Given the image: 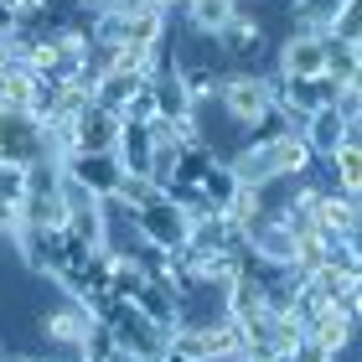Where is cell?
Masks as SVG:
<instances>
[{"label":"cell","instance_id":"obj_1","mask_svg":"<svg viewBox=\"0 0 362 362\" xmlns=\"http://www.w3.org/2000/svg\"><path fill=\"white\" fill-rule=\"evenodd\" d=\"M124 218H129V228H135L140 249H151V254H176L181 243H187V228H192V218H187V212H181L160 187L145 197V202H135Z\"/></svg>","mask_w":362,"mask_h":362},{"label":"cell","instance_id":"obj_2","mask_svg":"<svg viewBox=\"0 0 362 362\" xmlns=\"http://www.w3.org/2000/svg\"><path fill=\"white\" fill-rule=\"evenodd\" d=\"M98 321L109 326V337L119 341V352L140 357V362H156L160 352H166V341H171V332H166V326H156V321L145 316V310H140L135 300H109Z\"/></svg>","mask_w":362,"mask_h":362},{"label":"cell","instance_id":"obj_3","mask_svg":"<svg viewBox=\"0 0 362 362\" xmlns=\"http://www.w3.org/2000/svg\"><path fill=\"white\" fill-rule=\"evenodd\" d=\"M269 73H274V68H269ZM269 73L228 68V73L218 78V109H223V119H233L238 129H243V124H254L259 114L274 104V93H269Z\"/></svg>","mask_w":362,"mask_h":362},{"label":"cell","instance_id":"obj_4","mask_svg":"<svg viewBox=\"0 0 362 362\" xmlns=\"http://www.w3.org/2000/svg\"><path fill=\"white\" fill-rule=\"evenodd\" d=\"M42 151V119L31 109H0V166H37Z\"/></svg>","mask_w":362,"mask_h":362},{"label":"cell","instance_id":"obj_5","mask_svg":"<svg viewBox=\"0 0 362 362\" xmlns=\"http://www.w3.org/2000/svg\"><path fill=\"white\" fill-rule=\"evenodd\" d=\"M274 73L321 78L326 73V37H316V31H285V37L274 42Z\"/></svg>","mask_w":362,"mask_h":362},{"label":"cell","instance_id":"obj_6","mask_svg":"<svg viewBox=\"0 0 362 362\" xmlns=\"http://www.w3.org/2000/svg\"><path fill=\"white\" fill-rule=\"evenodd\" d=\"M62 176L78 181L83 192H93L98 202H109V197L119 192V181H124V171H119V160H114V151H78V156L62 160Z\"/></svg>","mask_w":362,"mask_h":362},{"label":"cell","instance_id":"obj_7","mask_svg":"<svg viewBox=\"0 0 362 362\" xmlns=\"http://www.w3.org/2000/svg\"><path fill=\"white\" fill-rule=\"evenodd\" d=\"M310 228H321V233H341V238H357V233H362V197L337 192V187H321L316 207H310Z\"/></svg>","mask_w":362,"mask_h":362},{"label":"cell","instance_id":"obj_8","mask_svg":"<svg viewBox=\"0 0 362 362\" xmlns=\"http://www.w3.org/2000/svg\"><path fill=\"white\" fill-rule=\"evenodd\" d=\"M68 129H73V156L78 151H114V135H119V114H109L104 104H88L68 119Z\"/></svg>","mask_w":362,"mask_h":362},{"label":"cell","instance_id":"obj_9","mask_svg":"<svg viewBox=\"0 0 362 362\" xmlns=\"http://www.w3.org/2000/svg\"><path fill=\"white\" fill-rule=\"evenodd\" d=\"M300 135L310 140V151H316V156H332L341 140H362V124H341V114L326 104V109H316V114L300 124Z\"/></svg>","mask_w":362,"mask_h":362},{"label":"cell","instance_id":"obj_10","mask_svg":"<svg viewBox=\"0 0 362 362\" xmlns=\"http://www.w3.org/2000/svg\"><path fill=\"white\" fill-rule=\"evenodd\" d=\"M269 156H274V171H279V176H295V181H305V176L321 171V156L310 151V140L300 135V129L279 135V140L269 145Z\"/></svg>","mask_w":362,"mask_h":362},{"label":"cell","instance_id":"obj_11","mask_svg":"<svg viewBox=\"0 0 362 362\" xmlns=\"http://www.w3.org/2000/svg\"><path fill=\"white\" fill-rule=\"evenodd\" d=\"M321 166L332 171V187L337 192L362 197V140H341L332 156H321Z\"/></svg>","mask_w":362,"mask_h":362},{"label":"cell","instance_id":"obj_12","mask_svg":"<svg viewBox=\"0 0 362 362\" xmlns=\"http://www.w3.org/2000/svg\"><path fill=\"white\" fill-rule=\"evenodd\" d=\"M181 16H187L192 31H202V37H218V31L238 16V0H187V6H181Z\"/></svg>","mask_w":362,"mask_h":362},{"label":"cell","instance_id":"obj_13","mask_svg":"<svg viewBox=\"0 0 362 362\" xmlns=\"http://www.w3.org/2000/svg\"><path fill=\"white\" fill-rule=\"evenodd\" d=\"M135 305L151 316L156 326H166V332H176V290L171 285H160V279H145L140 295H135Z\"/></svg>","mask_w":362,"mask_h":362},{"label":"cell","instance_id":"obj_14","mask_svg":"<svg viewBox=\"0 0 362 362\" xmlns=\"http://www.w3.org/2000/svg\"><path fill=\"white\" fill-rule=\"evenodd\" d=\"M362 42H337L326 37V78H337V83H362Z\"/></svg>","mask_w":362,"mask_h":362},{"label":"cell","instance_id":"obj_15","mask_svg":"<svg viewBox=\"0 0 362 362\" xmlns=\"http://www.w3.org/2000/svg\"><path fill=\"white\" fill-rule=\"evenodd\" d=\"M197 187H202V197H207V202L223 212L228 202H233V192H238V171H233V166H228V160L218 156V160H212V166H207L202 176H197Z\"/></svg>","mask_w":362,"mask_h":362},{"label":"cell","instance_id":"obj_16","mask_svg":"<svg viewBox=\"0 0 362 362\" xmlns=\"http://www.w3.org/2000/svg\"><path fill=\"white\" fill-rule=\"evenodd\" d=\"M305 337H316L321 347H341V341H352V337H357V321L337 316V310H326V316H316V321L305 326Z\"/></svg>","mask_w":362,"mask_h":362},{"label":"cell","instance_id":"obj_17","mask_svg":"<svg viewBox=\"0 0 362 362\" xmlns=\"http://www.w3.org/2000/svg\"><path fill=\"white\" fill-rule=\"evenodd\" d=\"M290 129H295V124H290L285 114H279V109L269 104V109L259 114L254 124H243V145H274L279 135H290Z\"/></svg>","mask_w":362,"mask_h":362},{"label":"cell","instance_id":"obj_18","mask_svg":"<svg viewBox=\"0 0 362 362\" xmlns=\"http://www.w3.org/2000/svg\"><path fill=\"white\" fill-rule=\"evenodd\" d=\"M326 37H337V42H362V6H357V0H347V6L337 11V21H332Z\"/></svg>","mask_w":362,"mask_h":362},{"label":"cell","instance_id":"obj_19","mask_svg":"<svg viewBox=\"0 0 362 362\" xmlns=\"http://www.w3.org/2000/svg\"><path fill=\"white\" fill-rule=\"evenodd\" d=\"M332 109L341 114V124H362V83H341L337 98H332Z\"/></svg>","mask_w":362,"mask_h":362},{"label":"cell","instance_id":"obj_20","mask_svg":"<svg viewBox=\"0 0 362 362\" xmlns=\"http://www.w3.org/2000/svg\"><path fill=\"white\" fill-rule=\"evenodd\" d=\"M21 197H26V166H0V202L21 207Z\"/></svg>","mask_w":362,"mask_h":362},{"label":"cell","instance_id":"obj_21","mask_svg":"<svg viewBox=\"0 0 362 362\" xmlns=\"http://www.w3.org/2000/svg\"><path fill=\"white\" fill-rule=\"evenodd\" d=\"M279 362H326V347H321L316 337H300V341H295V347L279 357Z\"/></svg>","mask_w":362,"mask_h":362},{"label":"cell","instance_id":"obj_22","mask_svg":"<svg viewBox=\"0 0 362 362\" xmlns=\"http://www.w3.org/2000/svg\"><path fill=\"white\" fill-rule=\"evenodd\" d=\"M16 31V0H0V42H11Z\"/></svg>","mask_w":362,"mask_h":362},{"label":"cell","instance_id":"obj_23","mask_svg":"<svg viewBox=\"0 0 362 362\" xmlns=\"http://www.w3.org/2000/svg\"><path fill=\"white\" fill-rule=\"evenodd\" d=\"M326 362H357V337L341 341V347H326Z\"/></svg>","mask_w":362,"mask_h":362},{"label":"cell","instance_id":"obj_24","mask_svg":"<svg viewBox=\"0 0 362 362\" xmlns=\"http://www.w3.org/2000/svg\"><path fill=\"white\" fill-rule=\"evenodd\" d=\"M156 362H197V357H187V352H176V347H171V341H166V352H160Z\"/></svg>","mask_w":362,"mask_h":362},{"label":"cell","instance_id":"obj_25","mask_svg":"<svg viewBox=\"0 0 362 362\" xmlns=\"http://www.w3.org/2000/svg\"><path fill=\"white\" fill-rule=\"evenodd\" d=\"M0 362H42V352H6Z\"/></svg>","mask_w":362,"mask_h":362},{"label":"cell","instance_id":"obj_26","mask_svg":"<svg viewBox=\"0 0 362 362\" xmlns=\"http://www.w3.org/2000/svg\"><path fill=\"white\" fill-rule=\"evenodd\" d=\"M78 6H83V11H98V6H104V0H78Z\"/></svg>","mask_w":362,"mask_h":362},{"label":"cell","instance_id":"obj_27","mask_svg":"<svg viewBox=\"0 0 362 362\" xmlns=\"http://www.w3.org/2000/svg\"><path fill=\"white\" fill-rule=\"evenodd\" d=\"M0 357H6V341H0Z\"/></svg>","mask_w":362,"mask_h":362},{"label":"cell","instance_id":"obj_28","mask_svg":"<svg viewBox=\"0 0 362 362\" xmlns=\"http://www.w3.org/2000/svg\"><path fill=\"white\" fill-rule=\"evenodd\" d=\"M42 362H52V357H42Z\"/></svg>","mask_w":362,"mask_h":362}]
</instances>
